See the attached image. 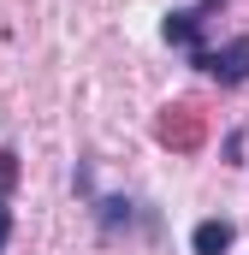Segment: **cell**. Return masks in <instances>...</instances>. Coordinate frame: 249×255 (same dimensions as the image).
<instances>
[{"instance_id": "1", "label": "cell", "mask_w": 249, "mask_h": 255, "mask_svg": "<svg viewBox=\"0 0 249 255\" xmlns=\"http://www.w3.org/2000/svg\"><path fill=\"white\" fill-rule=\"evenodd\" d=\"M190 65H202L214 83H226V89H238V83H249V36H232L226 48H202Z\"/></svg>"}, {"instance_id": "2", "label": "cell", "mask_w": 249, "mask_h": 255, "mask_svg": "<svg viewBox=\"0 0 249 255\" xmlns=\"http://www.w3.org/2000/svg\"><path fill=\"white\" fill-rule=\"evenodd\" d=\"M202 24H208L202 12H190V6H178V12H166V24H160V36H166L172 48H184L190 60H196V54H202Z\"/></svg>"}, {"instance_id": "3", "label": "cell", "mask_w": 249, "mask_h": 255, "mask_svg": "<svg viewBox=\"0 0 249 255\" xmlns=\"http://www.w3.org/2000/svg\"><path fill=\"white\" fill-rule=\"evenodd\" d=\"M232 238H238L232 220H202V226L190 232V250H196V255H226V250H232Z\"/></svg>"}, {"instance_id": "4", "label": "cell", "mask_w": 249, "mask_h": 255, "mask_svg": "<svg viewBox=\"0 0 249 255\" xmlns=\"http://www.w3.org/2000/svg\"><path fill=\"white\" fill-rule=\"evenodd\" d=\"M12 184H18V154H12V148H0V202H6Z\"/></svg>"}, {"instance_id": "5", "label": "cell", "mask_w": 249, "mask_h": 255, "mask_svg": "<svg viewBox=\"0 0 249 255\" xmlns=\"http://www.w3.org/2000/svg\"><path fill=\"white\" fill-rule=\"evenodd\" d=\"M6 244H12V208L0 202V255H6Z\"/></svg>"}]
</instances>
